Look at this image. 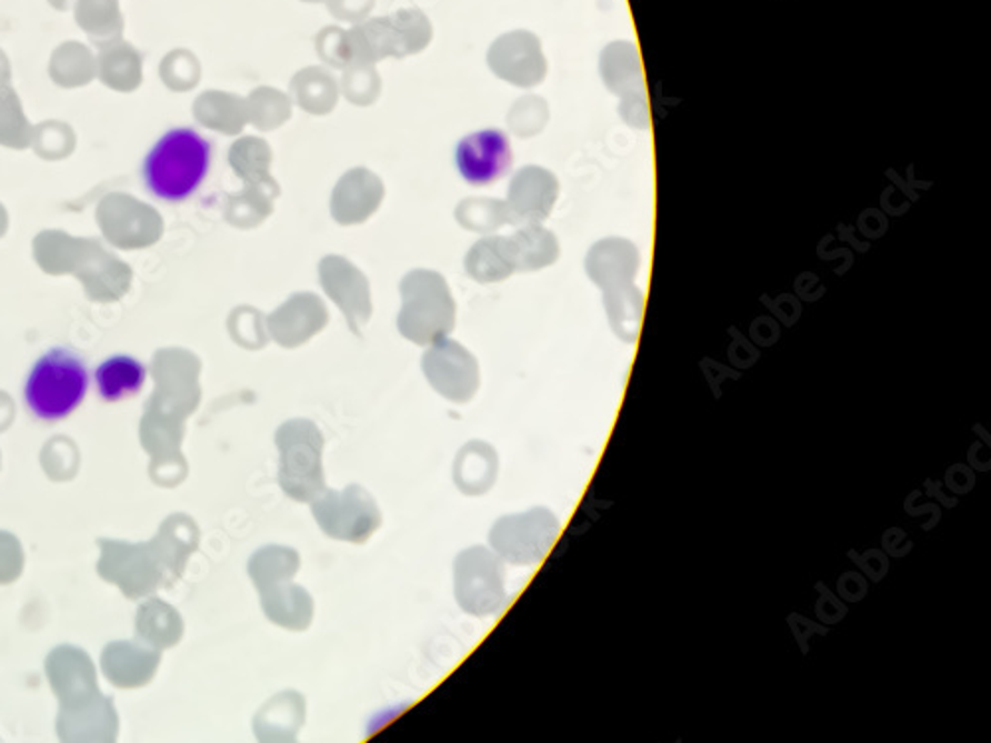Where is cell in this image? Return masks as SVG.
I'll use <instances>...</instances> for the list:
<instances>
[{"instance_id":"7","label":"cell","mask_w":991,"mask_h":743,"mask_svg":"<svg viewBox=\"0 0 991 743\" xmlns=\"http://www.w3.org/2000/svg\"><path fill=\"white\" fill-rule=\"evenodd\" d=\"M560 535V522L545 508L525 514L504 515L492 525L488 542L492 551L512 565H535L548 555Z\"/></svg>"},{"instance_id":"3","label":"cell","mask_w":991,"mask_h":743,"mask_svg":"<svg viewBox=\"0 0 991 743\" xmlns=\"http://www.w3.org/2000/svg\"><path fill=\"white\" fill-rule=\"evenodd\" d=\"M276 446L280 452L278 482L296 502L312 504L326 488L323 474V434L318 424L306 419L280 424L276 431Z\"/></svg>"},{"instance_id":"11","label":"cell","mask_w":991,"mask_h":743,"mask_svg":"<svg viewBox=\"0 0 991 743\" xmlns=\"http://www.w3.org/2000/svg\"><path fill=\"white\" fill-rule=\"evenodd\" d=\"M96 389L103 401L118 403L129 396L138 395L146 385L148 368L131 355H113L101 361L96 373Z\"/></svg>"},{"instance_id":"1","label":"cell","mask_w":991,"mask_h":743,"mask_svg":"<svg viewBox=\"0 0 991 743\" xmlns=\"http://www.w3.org/2000/svg\"><path fill=\"white\" fill-rule=\"evenodd\" d=\"M212 165V143L193 128L169 129L143 159L141 174L149 193L159 201H189Z\"/></svg>"},{"instance_id":"8","label":"cell","mask_w":991,"mask_h":743,"mask_svg":"<svg viewBox=\"0 0 991 743\" xmlns=\"http://www.w3.org/2000/svg\"><path fill=\"white\" fill-rule=\"evenodd\" d=\"M512 159L510 139L500 129H480L469 133L454 149V165L460 177L477 187L496 183L510 173Z\"/></svg>"},{"instance_id":"2","label":"cell","mask_w":991,"mask_h":743,"mask_svg":"<svg viewBox=\"0 0 991 743\" xmlns=\"http://www.w3.org/2000/svg\"><path fill=\"white\" fill-rule=\"evenodd\" d=\"M88 389L86 361L72 349L52 348L28 371L24 403L38 421H64L83 403Z\"/></svg>"},{"instance_id":"9","label":"cell","mask_w":991,"mask_h":743,"mask_svg":"<svg viewBox=\"0 0 991 743\" xmlns=\"http://www.w3.org/2000/svg\"><path fill=\"white\" fill-rule=\"evenodd\" d=\"M613 74L609 86L613 92L623 96V116L633 128H647L649 125V106L644 93L643 70L637 48L623 44L613 50Z\"/></svg>"},{"instance_id":"4","label":"cell","mask_w":991,"mask_h":743,"mask_svg":"<svg viewBox=\"0 0 991 743\" xmlns=\"http://www.w3.org/2000/svg\"><path fill=\"white\" fill-rule=\"evenodd\" d=\"M597 280L607 288V308L617 335L634 341L643 320V294L633 285L641 254L629 240H607L599 247Z\"/></svg>"},{"instance_id":"10","label":"cell","mask_w":991,"mask_h":743,"mask_svg":"<svg viewBox=\"0 0 991 743\" xmlns=\"http://www.w3.org/2000/svg\"><path fill=\"white\" fill-rule=\"evenodd\" d=\"M258 593L268 621L288 631H306L312 624L313 599L302 585L282 581Z\"/></svg>"},{"instance_id":"5","label":"cell","mask_w":991,"mask_h":743,"mask_svg":"<svg viewBox=\"0 0 991 743\" xmlns=\"http://www.w3.org/2000/svg\"><path fill=\"white\" fill-rule=\"evenodd\" d=\"M454 596L469 615H498L508 605L504 560L482 545L460 551L454 560Z\"/></svg>"},{"instance_id":"12","label":"cell","mask_w":991,"mask_h":743,"mask_svg":"<svg viewBox=\"0 0 991 743\" xmlns=\"http://www.w3.org/2000/svg\"><path fill=\"white\" fill-rule=\"evenodd\" d=\"M306 720V702L298 692H282L272 697L254 717V732L260 740H294Z\"/></svg>"},{"instance_id":"14","label":"cell","mask_w":991,"mask_h":743,"mask_svg":"<svg viewBox=\"0 0 991 743\" xmlns=\"http://www.w3.org/2000/svg\"><path fill=\"white\" fill-rule=\"evenodd\" d=\"M300 570L298 551L286 545H267L254 551L248 561V573L258 591L282 581H292Z\"/></svg>"},{"instance_id":"13","label":"cell","mask_w":991,"mask_h":743,"mask_svg":"<svg viewBox=\"0 0 991 743\" xmlns=\"http://www.w3.org/2000/svg\"><path fill=\"white\" fill-rule=\"evenodd\" d=\"M498 476V454L482 441H472L460 450L454 462V482L469 495L487 494Z\"/></svg>"},{"instance_id":"6","label":"cell","mask_w":991,"mask_h":743,"mask_svg":"<svg viewBox=\"0 0 991 743\" xmlns=\"http://www.w3.org/2000/svg\"><path fill=\"white\" fill-rule=\"evenodd\" d=\"M312 514L322 532L338 542L366 543L381 528L376 498L358 484L326 490L313 500Z\"/></svg>"}]
</instances>
